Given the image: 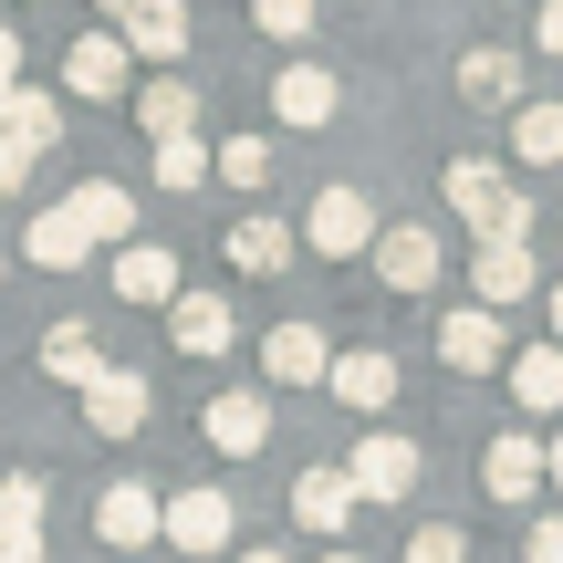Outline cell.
Here are the masks:
<instances>
[{
	"label": "cell",
	"instance_id": "d4e9b609",
	"mask_svg": "<svg viewBox=\"0 0 563 563\" xmlns=\"http://www.w3.org/2000/svg\"><path fill=\"white\" fill-rule=\"evenodd\" d=\"M511 84H522V63H511L501 42H481V53H460V95H470V104H511Z\"/></svg>",
	"mask_w": 563,
	"mask_h": 563
},
{
	"label": "cell",
	"instance_id": "d6986e66",
	"mask_svg": "<svg viewBox=\"0 0 563 563\" xmlns=\"http://www.w3.org/2000/svg\"><path fill=\"white\" fill-rule=\"evenodd\" d=\"M439 355L460 365V376H490V365H501V313H490V302H481V313H449L439 323Z\"/></svg>",
	"mask_w": 563,
	"mask_h": 563
},
{
	"label": "cell",
	"instance_id": "cb8c5ba5",
	"mask_svg": "<svg viewBox=\"0 0 563 563\" xmlns=\"http://www.w3.org/2000/svg\"><path fill=\"white\" fill-rule=\"evenodd\" d=\"M21 251H32L42 272H74V262H84V251H95V241H84V230H74V209H42V220L21 230Z\"/></svg>",
	"mask_w": 563,
	"mask_h": 563
},
{
	"label": "cell",
	"instance_id": "5bb4252c",
	"mask_svg": "<svg viewBox=\"0 0 563 563\" xmlns=\"http://www.w3.org/2000/svg\"><path fill=\"white\" fill-rule=\"evenodd\" d=\"M334 74H323V63H282V74H272V115L282 125H334Z\"/></svg>",
	"mask_w": 563,
	"mask_h": 563
},
{
	"label": "cell",
	"instance_id": "52a82bcc",
	"mask_svg": "<svg viewBox=\"0 0 563 563\" xmlns=\"http://www.w3.org/2000/svg\"><path fill=\"white\" fill-rule=\"evenodd\" d=\"M365 262H376L386 292H428V282H439V230H376Z\"/></svg>",
	"mask_w": 563,
	"mask_h": 563
},
{
	"label": "cell",
	"instance_id": "484cf974",
	"mask_svg": "<svg viewBox=\"0 0 563 563\" xmlns=\"http://www.w3.org/2000/svg\"><path fill=\"white\" fill-rule=\"evenodd\" d=\"M511 157L522 167H563V104H522V115H511Z\"/></svg>",
	"mask_w": 563,
	"mask_h": 563
},
{
	"label": "cell",
	"instance_id": "7a4b0ae2",
	"mask_svg": "<svg viewBox=\"0 0 563 563\" xmlns=\"http://www.w3.org/2000/svg\"><path fill=\"white\" fill-rule=\"evenodd\" d=\"M344 481H355V501H407L418 490V439H397V428L355 439L344 449Z\"/></svg>",
	"mask_w": 563,
	"mask_h": 563
},
{
	"label": "cell",
	"instance_id": "277c9868",
	"mask_svg": "<svg viewBox=\"0 0 563 563\" xmlns=\"http://www.w3.org/2000/svg\"><path fill=\"white\" fill-rule=\"evenodd\" d=\"M146 418H157V386H146L136 365H104V376L84 386V428H95V439H136Z\"/></svg>",
	"mask_w": 563,
	"mask_h": 563
},
{
	"label": "cell",
	"instance_id": "d6a6232c",
	"mask_svg": "<svg viewBox=\"0 0 563 563\" xmlns=\"http://www.w3.org/2000/svg\"><path fill=\"white\" fill-rule=\"evenodd\" d=\"M407 563H470V543H460V532H449V522H428L418 543H407Z\"/></svg>",
	"mask_w": 563,
	"mask_h": 563
},
{
	"label": "cell",
	"instance_id": "7c38bea8",
	"mask_svg": "<svg viewBox=\"0 0 563 563\" xmlns=\"http://www.w3.org/2000/svg\"><path fill=\"white\" fill-rule=\"evenodd\" d=\"M323 386H334L344 407H365V418H376V407L397 397V355H386V344H355V355H334V365H323Z\"/></svg>",
	"mask_w": 563,
	"mask_h": 563
},
{
	"label": "cell",
	"instance_id": "f1b7e54d",
	"mask_svg": "<svg viewBox=\"0 0 563 563\" xmlns=\"http://www.w3.org/2000/svg\"><path fill=\"white\" fill-rule=\"evenodd\" d=\"M157 188H209V146H199V125H188V136H157Z\"/></svg>",
	"mask_w": 563,
	"mask_h": 563
},
{
	"label": "cell",
	"instance_id": "ab89813d",
	"mask_svg": "<svg viewBox=\"0 0 563 563\" xmlns=\"http://www.w3.org/2000/svg\"><path fill=\"white\" fill-rule=\"evenodd\" d=\"M104 11H115V21H125V11H136V0H104Z\"/></svg>",
	"mask_w": 563,
	"mask_h": 563
},
{
	"label": "cell",
	"instance_id": "8992f818",
	"mask_svg": "<svg viewBox=\"0 0 563 563\" xmlns=\"http://www.w3.org/2000/svg\"><path fill=\"white\" fill-rule=\"evenodd\" d=\"M470 292L501 313V302H532L543 292V272H532V241H481L470 251Z\"/></svg>",
	"mask_w": 563,
	"mask_h": 563
},
{
	"label": "cell",
	"instance_id": "4316f807",
	"mask_svg": "<svg viewBox=\"0 0 563 563\" xmlns=\"http://www.w3.org/2000/svg\"><path fill=\"white\" fill-rule=\"evenodd\" d=\"M136 125H146V136H188V125H199V95H188L178 74L146 84V95H136Z\"/></svg>",
	"mask_w": 563,
	"mask_h": 563
},
{
	"label": "cell",
	"instance_id": "30bf717a",
	"mask_svg": "<svg viewBox=\"0 0 563 563\" xmlns=\"http://www.w3.org/2000/svg\"><path fill=\"white\" fill-rule=\"evenodd\" d=\"M209 449H230V460H251V449H262L272 439V397H262V386H230V397H209Z\"/></svg>",
	"mask_w": 563,
	"mask_h": 563
},
{
	"label": "cell",
	"instance_id": "836d02e7",
	"mask_svg": "<svg viewBox=\"0 0 563 563\" xmlns=\"http://www.w3.org/2000/svg\"><path fill=\"white\" fill-rule=\"evenodd\" d=\"M522 563H563V511H543V522L522 532Z\"/></svg>",
	"mask_w": 563,
	"mask_h": 563
},
{
	"label": "cell",
	"instance_id": "3957f363",
	"mask_svg": "<svg viewBox=\"0 0 563 563\" xmlns=\"http://www.w3.org/2000/svg\"><path fill=\"white\" fill-rule=\"evenodd\" d=\"M230 532H241L230 490H178V501H157V543L167 553H220Z\"/></svg>",
	"mask_w": 563,
	"mask_h": 563
},
{
	"label": "cell",
	"instance_id": "44dd1931",
	"mask_svg": "<svg viewBox=\"0 0 563 563\" xmlns=\"http://www.w3.org/2000/svg\"><path fill=\"white\" fill-rule=\"evenodd\" d=\"M42 376H53V386H95V376H104L95 323H53V334H42Z\"/></svg>",
	"mask_w": 563,
	"mask_h": 563
},
{
	"label": "cell",
	"instance_id": "ffe728a7",
	"mask_svg": "<svg viewBox=\"0 0 563 563\" xmlns=\"http://www.w3.org/2000/svg\"><path fill=\"white\" fill-rule=\"evenodd\" d=\"M115 292H125V302H178V251L125 241V251H115Z\"/></svg>",
	"mask_w": 563,
	"mask_h": 563
},
{
	"label": "cell",
	"instance_id": "8d00e7d4",
	"mask_svg": "<svg viewBox=\"0 0 563 563\" xmlns=\"http://www.w3.org/2000/svg\"><path fill=\"white\" fill-rule=\"evenodd\" d=\"M0 84H21V32L0 21Z\"/></svg>",
	"mask_w": 563,
	"mask_h": 563
},
{
	"label": "cell",
	"instance_id": "f546056e",
	"mask_svg": "<svg viewBox=\"0 0 563 563\" xmlns=\"http://www.w3.org/2000/svg\"><path fill=\"white\" fill-rule=\"evenodd\" d=\"M209 167H220L230 188H262V178H272V136H230V146H220Z\"/></svg>",
	"mask_w": 563,
	"mask_h": 563
},
{
	"label": "cell",
	"instance_id": "60d3db41",
	"mask_svg": "<svg viewBox=\"0 0 563 563\" xmlns=\"http://www.w3.org/2000/svg\"><path fill=\"white\" fill-rule=\"evenodd\" d=\"M323 563H365V553H323Z\"/></svg>",
	"mask_w": 563,
	"mask_h": 563
},
{
	"label": "cell",
	"instance_id": "4fadbf2b",
	"mask_svg": "<svg viewBox=\"0 0 563 563\" xmlns=\"http://www.w3.org/2000/svg\"><path fill=\"white\" fill-rule=\"evenodd\" d=\"M115 42H125V53H146V63H178L188 53V0H136V11L115 21Z\"/></svg>",
	"mask_w": 563,
	"mask_h": 563
},
{
	"label": "cell",
	"instance_id": "e0dca14e",
	"mask_svg": "<svg viewBox=\"0 0 563 563\" xmlns=\"http://www.w3.org/2000/svg\"><path fill=\"white\" fill-rule=\"evenodd\" d=\"M63 84H74L84 104H104V95H125V42H115V32H84L74 53H63Z\"/></svg>",
	"mask_w": 563,
	"mask_h": 563
},
{
	"label": "cell",
	"instance_id": "e575fe53",
	"mask_svg": "<svg viewBox=\"0 0 563 563\" xmlns=\"http://www.w3.org/2000/svg\"><path fill=\"white\" fill-rule=\"evenodd\" d=\"M21 178H32V146H11V136H0V199H11Z\"/></svg>",
	"mask_w": 563,
	"mask_h": 563
},
{
	"label": "cell",
	"instance_id": "74e56055",
	"mask_svg": "<svg viewBox=\"0 0 563 563\" xmlns=\"http://www.w3.org/2000/svg\"><path fill=\"white\" fill-rule=\"evenodd\" d=\"M543 470H553V481H563V439H553V449H543Z\"/></svg>",
	"mask_w": 563,
	"mask_h": 563
},
{
	"label": "cell",
	"instance_id": "ac0fdd59",
	"mask_svg": "<svg viewBox=\"0 0 563 563\" xmlns=\"http://www.w3.org/2000/svg\"><path fill=\"white\" fill-rule=\"evenodd\" d=\"M95 532H104V543H115V553H136V543H157V490H136V481H115V490H104V501H95Z\"/></svg>",
	"mask_w": 563,
	"mask_h": 563
},
{
	"label": "cell",
	"instance_id": "6da1fadb",
	"mask_svg": "<svg viewBox=\"0 0 563 563\" xmlns=\"http://www.w3.org/2000/svg\"><path fill=\"white\" fill-rule=\"evenodd\" d=\"M449 209H460L470 230H481V241H532V209H522V188L501 178V167L490 157H449Z\"/></svg>",
	"mask_w": 563,
	"mask_h": 563
},
{
	"label": "cell",
	"instance_id": "8fae6325",
	"mask_svg": "<svg viewBox=\"0 0 563 563\" xmlns=\"http://www.w3.org/2000/svg\"><path fill=\"white\" fill-rule=\"evenodd\" d=\"M323 365H334V344H323L313 323H272L262 334V376L272 386H323Z\"/></svg>",
	"mask_w": 563,
	"mask_h": 563
},
{
	"label": "cell",
	"instance_id": "ba28073f",
	"mask_svg": "<svg viewBox=\"0 0 563 563\" xmlns=\"http://www.w3.org/2000/svg\"><path fill=\"white\" fill-rule=\"evenodd\" d=\"M292 522L323 532V543H344V522H355V481H344L334 460H313V470L292 481Z\"/></svg>",
	"mask_w": 563,
	"mask_h": 563
},
{
	"label": "cell",
	"instance_id": "7402d4cb",
	"mask_svg": "<svg viewBox=\"0 0 563 563\" xmlns=\"http://www.w3.org/2000/svg\"><path fill=\"white\" fill-rule=\"evenodd\" d=\"M511 397H522L532 418H563V344H522V355H511Z\"/></svg>",
	"mask_w": 563,
	"mask_h": 563
},
{
	"label": "cell",
	"instance_id": "d590c367",
	"mask_svg": "<svg viewBox=\"0 0 563 563\" xmlns=\"http://www.w3.org/2000/svg\"><path fill=\"white\" fill-rule=\"evenodd\" d=\"M532 42H543V53L563 63V0H543V21H532Z\"/></svg>",
	"mask_w": 563,
	"mask_h": 563
},
{
	"label": "cell",
	"instance_id": "b9f144b4",
	"mask_svg": "<svg viewBox=\"0 0 563 563\" xmlns=\"http://www.w3.org/2000/svg\"><path fill=\"white\" fill-rule=\"evenodd\" d=\"M241 563H282V553H241Z\"/></svg>",
	"mask_w": 563,
	"mask_h": 563
},
{
	"label": "cell",
	"instance_id": "9c48e42d",
	"mask_svg": "<svg viewBox=\"0 0 563 563\" xmlns=\"http://www.w3.org/2000/svg\"><path fill=\"white\" fill-rule=\"evenodd\" d=\"M167 334H178V355H230L241 313H230V292H178L167 302Z\"/></svg>",
	"mask_w": 563,
	"mask_h": 563
},
{
	"label": "cell",
	"instance_id": "83f0119b",
	"mask_svg": "<svg viewBox=\"0 0 563 563\" xmlns=\"http://www.w3.org/2000/svg\"><path fill=\"white\" fill-rule=\"evenodd\" d=\"M230 262H241V272H282V262H292V230H282V220H262V209H251V220L230 230Z\"/></svg>",
	"mask_w": 563,
	"mask_h": 563
},
{
	"label": "cell",
	"instance_id": "f35d334b",
	"mask_svg": "<svg viewBox=\"0 0 563 563\" xmlns=\"http://www.w3.org/2000/svg\"><path fill=\"white\" fill-rule=\"evenodd\" d=\"M553 344H563V282H553Z\"/></svg>",
	"mask_w": 563,
	"mask_h": 563
},
{
	"label": "cell",
	"instance_id": "5b68a950",
	"mask_svg": "<svg viewBox=\"0 0 563 563\" xmlns=\"http://www.w3.org/2000/svg\"><path fill=\"white\" fill-rule=\"evenodd\" d=\"M302 241H313L323 262H355V251L376 241V209H365V188H323V199L302 209Z\"/></svg>",
	"mask_w": 563,
	"mask_h": 563
},
{
	"label": "cell",
	"instance_id": "1f68e13d",
	"mask_svg": "<svg viewBox=\"0 0 563 563\" xmlns=\"http://www.w3.org/2000/svg\"><path fill=\"white\" fill-rule=\"evenodd\" d=\"M42 501H53L42 481H0V532H42Z\"/></svg>",
	"mask_w": 563,
	"mask_h": 563
},
{
	"label": "cell",
	"instance_id": "9a60e30c",
	"mask_svg": "<svg viewBox=\"0 0 563 563\" xmlns=\"http://www.w3.org/2000/svg\"><path fill=\"white\" fill-rule=\"evenodd\" d=\"M481 481H490V501H532V490H543V439H522V428L490 439L481 449Z\"/></svg>",
	"mask_w": 563,
	"mask_h": 563
},
{
	"label": "cell",
	"instance_id": "4dcf8cb0",
	"mask_svg": "<svg viewBox=\"0 0 563 563\" xmlns=\"http://www.w3.org/2000/svg\"><path fill=\"white\" fill-rule=\"evenodd\" d=\"M313 11H323V0H251V21H262L272 42H302V32H313Z\"/></svg>",
	"mask_w": 563,
	"mask_h": 563
},
{
	"label": "cell",
	"instance_id": "603a6c76",
	"mask_svg": "<svg viewBox=\"0 0 563 563\" xmlns=\"http://www.w3.org/2000/svg\"><path fill=\"white\" fill-rule=\"evenodd\" d=\"M0 136L11 146H53L63 125H53V95L42 84H0Z\"/></svg>",
	"mask_w": 563,
	"mask_h": 563
},
{
	"label": "cell",
	"instance_id": "2e32d148",
	"mask_svg": "<svg viewBox=\"0 0 563 563\" xmlns=\"http://www.w3.org/2000/svg\"><path fill=\"white\" fill-rule=\"evenodd\" d=\"M63 209H74V230H84V241H115V251L136 241V199H125L115 178H84V188H74Z\"/></svg>",
	"mask_w": 563,
	"mask_h": 563
}]
</instances>
